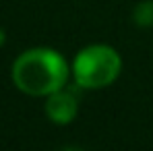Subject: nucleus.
I'll list each match as a JSON object with an SVG mask.
<instances>
[{
	"instance_id": "nucleus-1",
	"label": "nucleus",
	"mask_w": 153,
	"mask_h": 151,
	"mask_svg": "<svg viewBox=\"0 0 153 151\" xmlns=\"http://www.w3.org/2000/svg\"><path fill=\"white\" fill-rule=\"evenodd\" d=\"M66 60L50 48L27 50L13 64V81L27 95H50L66 85Z\"/></svg>"
},
{
	"instance_id": "nucleus-2",
	"label": "nucleus",
	"mask_w": 153,
	"mask_h": 151,
	"mask_svg": "<svg viewBox=\"0 0 153 151\" xmlns=\"http://www.w3.org/2000/svg\"><path fill=\"white\" fill-rule=\"evenodd\" d=\"M120 68L122 60L118 52L103 44L83 48L73 62L75 83L83 89H102L112 85L120 75Z\"/></svg>"
},
{
	"instance_id": "nucleus-3",
	"label": "nucleus",
	"mask_w": 153,
	"mask_h": 151,
	"mask_svg": "<svg viewBox=\"0 0 153 151\" xmlns=\"http://www.w3.org/2000/svg\"><path fill=\"white\" fill-rule=\"evenodd\" d=\"M76 110H79V100L73 91H66L64 87L54 91L48 95L46 101V114L52 122L56 124H68L73 122L76 116Z\"/></svg>"
},
{
	"instance_id": "nucleus-4",
	"label": "nucleus",
	"mask_w": 153,
	"mask_h": 151,
	"mask_svg": "<svg viewBox=\"0 0 153 151\" xmlns=\"http://www.w3.org/2000/svg\"><path fill=\"white\" fill-rule=\"evenodd\" d=\"M134 23L141 27H151L153 25V0H143L137 4L134 13H132Z\"/></svg>"
},
{
	"instance_id": "nucleus-5",
	"label": "nucleus",
	"mask_w": 153,
	"mask_h": 151,
	"mask_svg": "<svg viewBox=\"0 0 153 151\" xmlns=\"http://www.w3.org/2000/svg\"><path fill=\"white\" fill-rule=\"evenodd\" d=\"M4 39H6V35H4V29H2V27H0V46H2V44H4Z\"/></svg>"
}]
</instances>
